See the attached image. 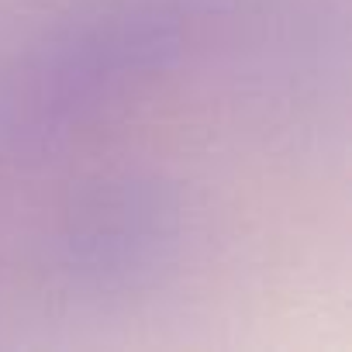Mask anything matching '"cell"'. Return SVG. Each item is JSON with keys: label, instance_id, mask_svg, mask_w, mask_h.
I'll return each mask as SVG.
<instances>
[{"label": "cell", "instance_id": "obj_2", "mask_svg": "<svg viewBox=\"0 0 352 352\" xmlns=\"http://www.w3.org/2000/svg\"><path fill=\"white\" fill-rule=\"evenodd\" d=\"M184 201L159 176L124 173L87 187L52 232L59 283L87 297H128L155 283L184 249Z\"/></svg>", "mask_w": 352, "mask_h": 352}, {"label": "cell", "instance_id": "obj_1", "mask_svg": "<svg viewBox=\"0 0 352 352\" xmlns=\"http://www.w3.org/2000/svg\"><path fill=\"white\" fill-rule=\"evenodd\" d=\"M197 28L194 0H111L63 25L0 76V155L59 148L180 66Z\"/></svg>", "mask_w": 352, "mask_h": 352}]
</instances>
